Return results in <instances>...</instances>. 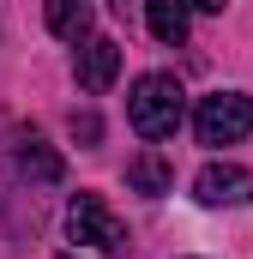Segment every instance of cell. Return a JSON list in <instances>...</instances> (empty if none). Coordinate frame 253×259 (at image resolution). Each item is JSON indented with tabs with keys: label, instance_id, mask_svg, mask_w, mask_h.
Returning <instances> with one entry per match:
<instances>
[{
	"label": "cell",
	"instance_id": "1",
	"mask_svg": "<svg viewBox=\"0 0 253 259\" xmlns=\"http://www.w3.org/2000/svg\"><path fill=\"white\" fill-rule=\"evenodd\" d=\"M126 121L139 139H169V133L187 121V91L175 72H139L133 91H126Z\"/></svg>",
	"mask_w": 253,
	"mask_h": 259
},
{
	"label": "cell",
	"instance_id": "2",
	"mask_svg": "<svg viewBox=\"0 0 253 259\" xmlns=\"http://www.w3.org/2000/svg\"><path fill=\"white\" fill-rule=\"evenodd\" d=\"M66 235L78 247H103L109 259H126V223L109 211L103 193H72V205H66Z\"/></svg>",
	"mask_w": 253,
	"mask_h": 259
},
{
	"label": "cell",
	"instance_id": "3",
	"mask_svg": "<svg viewBox=\"0 0 253 259\" xmlns=\"http://www.w3.org/2000/svg\"><path fill=\"white\" fill-rule=\"evenodd\" d=\"M193 133H199V145H241L253 133V103L241 91H211L193 115Z\"/></svg>",
	"mask_w": 253,
	"mask_h": 259
},
{
	"label": "cell",
	"instance_id": "4",
	"mask_svg": "<svg viewBox=\"0 0 253 259\" xmlns=\"http://www.w3.org/2000/svg\"><path fill=\"white\" fill-rule=\"evenodd\" d=\"M72 72H78V84H85L91 97H97V91H109V84L121 78V42H115V36H78Z\"/></svg>",
	"mask_w": 253,
	"mask_h": 259
},
{
	"label": "cell",
	"instance_id": "5",
	"mask_svg": "<svg viewBox=\"0 0 253 259\" xmlns=\"http://www.w3.org/2000/svg\"><path fill=\"white\" fill-rule=\"evenodd\" d=\"M193 193H199V205H247L253 199V175L241 163H205L199 181H193Z\"/></svg>",
	"mask_w": 253,
	"mask_h": 259
},
{
	"label": "cell",
	"instance_id": "6",
	"mask_svg": "<svg viewBox=\"0 0 253 259\" xmlns=\"http://www.w3.org/2000/svg\"><path fill=\"white\" fill-rule=\"evenodd\" d=\"M12 163H18V175H24L30 187H61L66 181V157L43 139V133H24L18 151H12Z\"/></svg>",
	"mask_w": 253,
	"mask_h": 259
},
{
	"label": "cell",
	"instance_id": "7",
	"mask_svg": "<svg viewBox=\"0 0 253 259\" xmlns=\"http://www.w3.org/2000/svg\"><path fill=\"white\" fill-rule=\"evenodd\" d=\"M91 18H97V0H43V24H49L61 42L91 36Z\"/></svg>",
	"mask_w": 253,
	"mask_h": 259
},
{
	"label": "cell",
	"instance_id": "8",
	"mask_svg": "<svg viewBox=\"0 0 253 259\" xmlns=\"http://www.w3.org/2000/svg\"><path fill=\"white\" fill-rule=\"evenodd\" d=\"M126 187H133V193H169V187H175V169H169V157H163V151H139V157H133V163H126Z\"/></svg>",
	"mask_w": 253,
	"mask_h": 259
},
{
	"label": "cell",
	"instance_id": "9",
	"mask_svg": "<svg viewBox=\"0 0 253 259\" xmlns=\"http://www.w3.org/2000/svg\"><path fill=\"white\" fill-rule=\"evenodd\" d=\"M187 0H145V24H151V36H157V42H169V49H175V42H187Z\"/></svg>",
	"mask_w": 253,
	"mask_h": 259
},
{
	"label": "cell",
	"instance_id": "10",
	"mask_svg": "<svg viewBox=\"0 0 253 259\" xmlns=\"http://www.w3.org/2000/svg\"><path fill=\"white\" fill-rule=\"evenodd\" d=\"M66 127H72V139H78V145H85V151H91V145H97V139H103V121H97V115H91V109H85V115H78V109H72V121H66Z\"/></svg>",
	"mask_w": 253,
	"mask_h": 259
},
{
	"label": "cell",
	"instance_id": "11",
	"mask_svg": "<svg viewBox=\"0 0 253 259\" xmlns=\"http://www.w3.org/2000/svg\"><path fill=\"white\" fill-rule=\"evenodd\" d=\"M187 6H199V12H223L229 0H187Z\"/></svg>",
	"mask_w": 253,
	"mask_h": 259
},
{
	"label": "cell",
	"instance_id": "12",
	"mask_svg": "<svg viewBox=\"0 0 253 259\" xmlns=\"http://www.w3.org/2000/svg\"><path fill=\"white\" fill-rule=\"evenodd\" d=\"M109 6H115V12H126V0H109Z\"/></svg>",
	"mask_w": 253,
	"mask_h": 259
},
{
	"label": "cell",
	"instance_id": "13",
	"mask_svg": "<svg viewBox=\"0 0 253 259\" xmlns=\"http://www.w3.org/2000/svg\"><path fill=\"white\" fill-rule=\"evenodd\" d=\"M66 259H78V253H66Z\"/></svg>",
	"mask_w": 253,
	"mask_h": 259
}]
</instances>
